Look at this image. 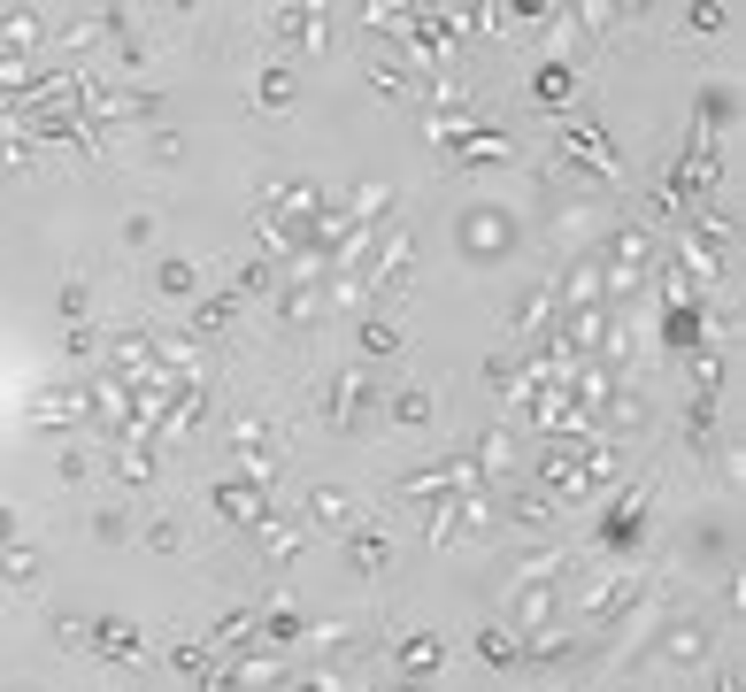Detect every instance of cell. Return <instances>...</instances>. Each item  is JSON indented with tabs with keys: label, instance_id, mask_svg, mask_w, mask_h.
<instances>
[{
	"label": "cell",
	"instance_id": "obj_1",
	"mask_svg": "<svg viewBox=\"0 0 746 692\" xmlns=\"http://www.w3.org/2000/svg\"><path fill=\"white\" fill-rule=\"evenodd\" d=\"M393 416H401V423H423V416H431V392H401V401H393Z\"/></svg>",
	"mask_w": 746,
	"mask_h": 692
},
{
	"label": "cell",
	"instance_id": "obj_2",
	"mask_svg": "<svg viewBox=\"0 0 746 692\" xmlns=\"http://www.w3.org/2000/svg\"><path fill=\"white\" fill-rule=\"evenodd\" d=\"M562 93H570V70H562V62H555V70H538V100H562Z\"/></svg>",
	"mask_w": 746,
	"mask_h": 692
}]
</instances>
